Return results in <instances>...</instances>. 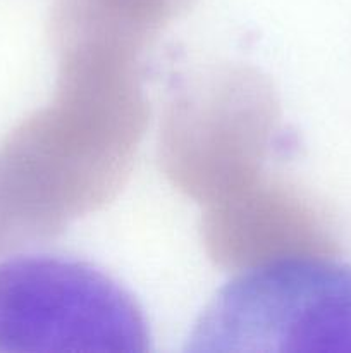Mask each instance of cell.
<instances>
[{"instance_id":"cell-1","label":"cell","mask_w":351,"mask_h":353,"mask_svg":"<svg viewBox=\"0 0 351 353\" xmlns=\"http://www.w3.org/2000/svg\"><path fill=\"white\" fill-rule=\"evenodd\" d=\"M57 52L52 102L0 147L14 193L45 240L116 196L148 119L138 55L102 45Z\"/></svg>"},{"instance_id":"cell-2","label":"cell","mask_w":351,"mask_h":353,"mask_svg":"<svg viewBox=\"0 0 351 353\" xmlns=\"http://www.w3.org/2000/svg\"><path fill=\"white\" fill-rule=\"evenodd\" d=\"M334 259L241 269L205 307L184 352H351V265Z\"/></svg>"},{"instance_id":"cell-3","label":"cell","mask_w":351,"mask_h":353,"mask_svg":"<svg viewBox=\"0 0 351 353\" xmlns=\"http://www.w3.org/2000/svg\"><path fill=\"white\" fill-rule=\"evenodd\" d=\"M148 350L136 300L95 265L50 254L0 261V353Z\"/></svg>"},{"instance_id":"cell-4","label":"cell","mask_w":351,"mask_h":353,"mask_svg":"<svg viewBox=\"0 0 351 353\" xmlns=\"http://www.w3.org/2000/svg\"><path fill=\"white\" fill-rule=\"evenodd\" d=\"M279 107L267 79L222 68L176 90L160 133V161L174 186L205 205L264 176Z\"/></svg>"},{"instance_id":"cell-5","label":"cell","mask_w":351,"mask_h":353,"mask_svg":"<svg viewBox=\"0 0 351 353\" xmlns=\"http://www.w3.org/2000/svg\"><path fill=\"white\" fill-rule=\"evenodd\" d=\"M202 230L210 259L233 271L279 259L339 254L322 210L295 186L265 174L206 205Z\"/></svg>"},{"instance_id":"cell-6","label":"cell","mask_w":351,"mask_h":353,"mask_svg":"<svg viewBox=\"0 0 351 353\" xmlns=\"http://www.w3.org/2000/svg\"><path fill=\"white\" fill-rule=\"evenodd\" d=\"M191 0H55V47L102 43L141 54L160 30L184 12Z\"/></svg>"},{"instance_id":"cell-7","label":"cell","mask_w":351,"mask_h":353,"mask_svg":"<svg viewBox=\"0 0 351 353\" xmlns=\"http://www.w3.org/2000/svg\"><path fill=\"white\" fill-rule=\"evenodd\" d=\"M23 247H26V238L0 181V257Z\"/></svg>"}]
</instances>
